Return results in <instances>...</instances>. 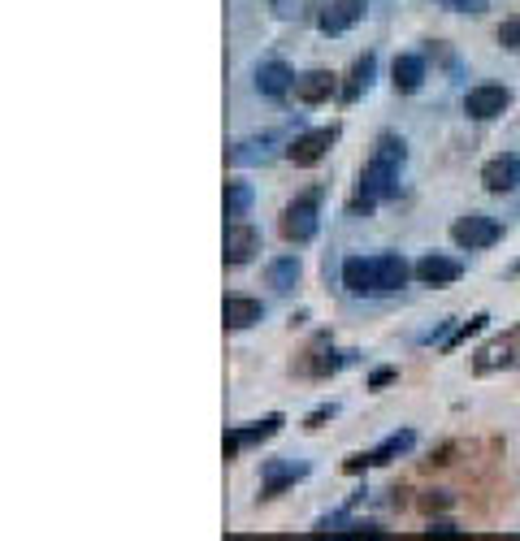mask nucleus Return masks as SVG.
Segmentation results:
<instances>
[{"label": "nucleus", "instance_id": "1", "mask_svg": "<svg viewBox=\"0 0 520 541\" xmlns=\"http://www.w3.org/2000/svg\"><path fill=\"white\" fill-rule=\"evenodd\" d=\"M282 239L286 243H312L321 230V208H317V191L312 195H299V200H291L282 208V221H278Z\"/></svg>", "mask_w": 520, "mask_h": 541}, {"label": "nucleus", "instance_id": "2", "mask_svg": "<svg viewBox=\"0 0 520 541\" xmlns=\"http://www.w3.org/2000/svg\"><path fill=\"white\" fill-rule=\"evenodd\" d=\"M499 239H503V226L486 213H468L451 226V243L464 247V252H486V247H494Z\"/></svg>", "mask_w": 520, "mask_h": 541}, {"label": "nucleus", "instance_id": "3", "mask_svg": "<svg viewBox=\"0 0 520 541\" xmlns=\"http://www.w3.org/2000/svg\"><path fill=\"white\" fill-rule=\"evenodd\" d=\"M338 143V126H321V130H304V135H295L286 143V161L299 165V169H312L317 161H325V152H330Z\"/></svg>", "mask_w": 520, "mask_h": 541}, {"label": "nucleus", "instance_id": "4", "mask_svg": "<svg viewBox=\"0 0 520 541\" xmlns=\"http://www.w3.org/2000/svg\"><path fill=\"white\" fill-rule=\"evenodd\" d=\"M351 360H356V351H334L330 338H317V342H312V347L295 360V373H299V377H330V373H338V368L351 364Z\"/></svg>", "mask_w": 520, "mask_h": 541}, {"label": "nucleus", "instance_id": "5", "mask_svg": "<svg viewBox=\"0 0 520 541\" xmlns=\"http://www.w3.org/2000/svg\"><path fill=\"white\" fill-rule=\"evenodd\" d=\"M399 174H403V169L386 165V161H373V156H369V165H364V174H360V200L369 208L382 204V200H395V195H399Z\"/></svg>", "mask_w": 520, "mask_h": 541}, {"label": "nucleus", "instance_id": "6", "mask_svg": "<svg viewBox=\"0 0 520 541\" xmlns=\"http://www.w3.org/2000/svg\"><path fill=\"white\" fill-rule=\"evenodd\" d=\"M507 104H512V91L499 83H481L464 96V113L473 117V122H494V117L507 113Z\"/></svg>", "mask_w": 520, "mask_h": 541}, {"label": "nucleus", "instance_id": "7", "mask_svg": "<svg viewBox=\"0 0 520 541\" xmlns=\"http://www.w3.org/2000/svg\"><path fill=\"white\" fill-rule=\"evenodd\" d=\"M304 477H308V464H295V459H265V468H260V498H278L282 490H291V485Z\"/></svg>", "mask_w": 520, "mask_h": 541}, {"label": "nucleus", "instance_id": "8", "mask_svg": "<svg viewBox=\"0 0 520 541\" xmlns=\"http://www.w3.org/2000/svg\"><path fill=\"white\" fill-rule=\"evenodd\" d=\"M481 187H486L490 195H507L520 187V156L516 152H503L494 156V161L481 165Z\"/></svg>", "mask_w": 520, "mask_h": 541}, {"label": "nucleus", "instance_id": "9", "mask_svg": "<svg viewBox=\"0 0 520 541\" xmlns=\"http://www.w3.org/2000/svg\"><path fill=\"white\" fill-rule=\"evenodd\" d=\"M412 277H416L421 286H451V282H460V277H464V265H460L455 256H438V252H429V256L416 260Z\"/></svg>", "mask_w": 520, "mask_h": 541}, {"label": "nucleus", "instance_id": "10", "mask_svg": "<svg viewBox=\"0 0 520 541\" xmlns=\"http://www.w3.org/2000/svg\"><path fill=\"white\" fill-rule=\"evenodd\" d=\"M278 429H282V416L273 412V416L256 420V425H247V429H230V433H226V442H221V451H226V459H239L243 446H260V442H269Z\"/></svg>", "mask_w": 520, "mask_h": 541}, {"label": "nucleus", "instance_id": "11", "mask_svg": "<svg viewBox=\"0 0 520 541\" xmlns=\"http://www.w3.org/2000/svg\"><path fill=\"white\" fill-rule=\"evenodd\" d=\"M256 252H260V230L247 226V221H230V226H226V265L239 269Z\"/></svg>", "mask_w": 520, "mask_h": 541}, {"label": "nucleus", "instance_id": "12", "mask_svg": "<svg viewBox=\"0 0 520 541\" xmlns=\"http://www.w3.org/2000/svg\"><path fill=\"white\" fill-rule=\"evenodd\" d=\"M256 91L265 100H286L295 91V70L286 61H265L256 65Z\"/></svg>", "mask_w": 520, "mask_h": 541}, {"label": "nucleus", "instance_id": "13", "mask_svg": "<svg viewBox=\"0 0 520 541\" xmlns=\"http://www.w3.org/2000/svg\"><path fill=\"white\" fill-rule=\"evenodd\" d=\"M360 18H364V0H330V5L321 9L317 26H321V35H343Z\"/></svg>", "mask_w": 520, "mask_h": 541}, {"label": "nucleus", "instance_id": "14", "mask_svg": "<svg viewBox=\"0 0 520 541\" xmlns=\"http://www.w3.org/2000/svg\"><path fill=\"white\" fill-rule=\"evenodd\" d=\"M390 87L399 91V96H416V91L425 87V57H416V52H403L390 65Z\"/></svg>", "mask_w": 520, "mask_h": 541}, {"label": "nucleus", "instance_id": "15", "mask_svg": "<svg viewBox=\"0 0 520 541\" xmlns=\"http://www.w3.org/2000/svg\"><path fill=\"white\" fill-rule=\"evenodd\" d=\"M520 334H512V338H494L490 347H481L477 351V360H473V373H494V368H512V364H520Z\"/></svg>", "mask_w": 520, "mask_h": 541}, {"label": "nucleus", "instance_id": "16", "mask_svg": "<svg viewBox=\"0 0 520 541\" xmlns=\"http://www.w3.org/2000/svg\"><path fill=\"white\" fill-rule=\"evenodd\" d=\"M338 91V78L330 70H308L295 78V100L299 104H325Z\"/></svg>", "mask_w": 520, "mask_h": 541}, {"label": "nucleus", "instance_id": "17", "mask_svg": "<svg viewBox=\"0 0 520 541\" xmlns=\"http://www.w3.org/2000/svg\"><path fill=\"white\" fill-rule=\"evenodd\" d=\"M226 329H252L256 321H265V303L260 299H247V295H226Z\"/></svg>", "mask_w": 520, "mask_h": 541}, {"label": "nucleus", "instance_id": "18", "mask_svg": "<svg viewBox=\"0 0 520 541\" xmlns=\"http://www.w3.org/2000/svg\"><path fill=\"white\" fill-rule=\"evenodd\" d=\"M373 74H377V57L373 52H364V57H356V65H351V74H347V83H343V91H338V96H343V104H356L364 91L373 87Z\"/></svg>", "mask_w": 520, "mask_h": 541}, {"label": "nucleus", "instance_id": "19", "mask_svg": "<svg viewBox=\"0 0 520 541\" xmlns=\"http://www.w3.org/2000/svg\"><path fill=\"white\" fill-rule=\"evenodd\" d=\"M373 269H377V290H399V286H408V277H412V265L399 252H382L373 260Z\"/></svg>", "mask_w": 520, "mask_h": 541}, {"label": "nucleus", "instance_id": "20", "mask_svg": "<svg viewBox=\"0 0 520 541\" xmlns=\"http://www.w3.org/2000/svg\"><path fill=\"white\" fill-rule=\"evenodd\" d=\"M343 286L351 290V295H369V290H377V269H373V260L347 256V260H343Z\"/></svg>", "mask_w": 520, "mask_h": 541}, {"label": "nucleus", "instance_id": "21", "mask_svg": "<svg viewBox=\"0 0 520 541\" xmlns=\"http://www.w3.org/2000/svg\"><path fill=\"white\" fill-rule=\"evenodd\" d=\"M299 277H304V265H299V256H278V260H269V269H265V282L273 290H295L299 286Z\"/></svg>", "mask_w": 520, "mask_h": 541}, {"label": "nucleus", "instance_id": "22", "mask_svg": "<svg viewBox=\"0 0 520 541\" xmlns=\"http://www.w3.org/2000/svg\"><path fill=\"white\" fill-rule=\"evenodd\" d=\"M412 446H416V433H412V429H399V433H390V438H386L382 446H373L369 459H373V468H382V464H390V459L408 455Z\"/></svg>", "mask_w": 520, "mask_h": 541}, {"label": "nucleus", "instance_id": "23", "mask_svg": "<svg viewBox=\"0 0 520 541\" xmlns=\"http://www.w3.org/2000/svg\"><path fill=\"white\" fill-rule=\"evenodd\" d=\"M252 204H256L252 182H226V217L230 221H243L247 213H252Z\"/></svg>", "mask_w": 520, "mask_h": 541}, {"label": "nucleus", "instance_id": "24", "mask_svg": "<svg viewBox=\"0 0 520 541\" xmlns=\"http://www.w3.org/2000/svg\"><path fill=\"white\" fill-rule=\"evenodd\" d=\"M486 325H490V316H486V312H477L473 321L455 325V334H451L447 342H442V351H455V347H464V342H468V338H477V334H481V329H486Z\"/></svg>", "mask_w": 520, "mask_h": 541}, {"label": "nucleus", "instance_id": "25", "mask_svg": "<svg viewBox=\"0 0 520 541\" xmlns=\"http://www.w3.org/2000/svg\"><path fill=\"white\" fill-rule=\"evenodd\" d=\"M265 143L269 139H247V143H239V148L230 152V165H247V161H265Z\"/></svg>", "mask_w": 520, "mask_h": 541}, {"label": "nucleus", "instance_id": "26", "mask_svg": "<svg viewBox=\"0 0 520 541\" xmlns=\"http://www.w3.org/2000/svg\"><path fill=\"white\" fill-rule=\"evenodd\" d=\"M269 9L278 13L282 22H295V18H304V9H308V0H269Z\"/></svg>", "mask_w": 520, "mask_h": 541}, {"label": "nucleus", "instance_id": "27", "mask_svg": "<svg viewBox=\"0 0 520 541\" xmlns=\"http://www.w3.org/2000/svg\"><path fill=\"white\" fill-rule=\"evenodd\" d=\"M447 13H468V18H477V13L490 9V0H438Z\"/></svg>", "mask_w": 520, "mask_h": 541}, {"label": "nucleus", "instance_id": "28", "mask_svg": "<svg viewBox=\"0 0 520 541\" xmlns=\"http://www.w3.org/2000/svg\"><path fill=\"white\" fill-rule=\"evenodd\" d=\"M455 503V498L447 494V490H425L421 494V511H425V516H434V511H447Z\"/></svg>", "mask_w": 520, "mask_h": 541}, {"label": "nucleus", "instance_id": "29", "mask_svg": "<svg viewBox=\"0 0 520 541\" xmlns=\"http://www.w3.org/2000/svg\"><path fill=\"white\" fill-rule=\"evenodd\" d=\"M499 44H503L507 52H520V18H507V22L499 26Z\"/></svg>", "mask_w": 520, "mask_h": 541}, {"label": "nucleus", "instance_id": "30", "mask_svg": "<svg viewBox=\"0 0 520 541\" xmlns=\"http://www.w3.org/2000/svg\"><path fill=\"white\" fill-rule=\"evenodd\" d=\"M364 468H373L369 455H347V459H343V472H347V477H360Z\"/></svg>", "mask_w": 520, "mask_h": 541}, {"label": "nucleus", "instance_id": "31", "mask_svg": "<svg viewBox=\"0 0 520 541\" xmlns=\"http://www.w3.org/2000/svg\"><path fill=\"white\" fill-rule=\"evenodd\" d=\"M334 412H338V407H334V403H321V407H317V412H312V416L304 420V429H321V425H325V420H330Z\"/></svg>", "mask_w": 520, "mask_h": 541}, {"label": "nucleus", "instance_id": "32", "mask_svg": "<svg viewBox=\"0 0 520 541\" xmlns=\"http://www.w3.org/2000/svg\"><path fill=\"white\" fill-rule=\"evenodd\" d=\"M425 533L429 537H464V529H455V524H447V520H429Z\"/></svg>", "mask_w": 520, "mask_h": 541}, {"label": "nucleus", "instance_id": "33", "mask_svg": "<svg viewBox=\"0 0 520 541\" xmlns=\"http://www.w3.org/2000/svg\"><path fill=\"white\" fill-rule=\"evenodd\" d=\"M395 377H399V368H377V373L369 377V390H382V386H390Z\"/></svg>", "mask_w": 520, "mask_h": 541}, {"label": "nucleus", "instance_id": "34", "mask_svg": "<svg viewBox=\"0 0 520 541\" xmlns=\"http://www.w3.org/2000/svg\"><path fill=\"white\" fill-rule=\"evenodd\" d=\"M512 273H520V260H516V265H512Z\"/></svg>", "mask_w": 520, "mask_h": 541}]
</instances>
